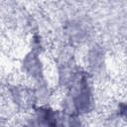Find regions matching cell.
I'll list each match as a JSON object with an SVG mask.
<instances>
[{
    "label": "cell",
    "instance_id": "obj_1",
    "mask_svg": "<svg viewBox=\"0 0 127 127\" xmlns=\"http://www.w3.org/2000/svg\"><path fill=\"white\" fill-rule=\"evenodd\" d=\"M21 68L28 77L37 83L44 81V66L38 53L31 51L26 54L23 58Z\"/></svg>",
    "mask_w": 127,
    "mask_h": 127
},
{
    "label": "cell",
    "instance_id": "obj_2",
    "mask_svg": "<svg viewBox=\"0 0 127 127\" xmlns=\"http://www.w3.org/2000/svg\"><path fill=\"white\" fill-rule=\"evenodd\" d=\"M103 63H104V55L102 50L93 47L88 53V64L92 68L98 69L102 67Z\"/></svg>",
    "mask_w": 127,
    "mask_h": 127
},
{
    "label": "cell",
    "instance_id": "obj_3",
    "mask_svg": "<svg viewBox=\"0 0 127 127\" xmlns=\"http://www.w3.org/2000/svg\"><path fill=\"white\" fill-rule=\"evenodd\" d=\"M31 47L33 48V52L38 53L41 52V50L43 49V40L41 38V36L39 35H34L33 38L31 39Z\"/></svg>",
    "mask_w": 127,
    "mask_h": 127
},
{
    "label": "cell",
    "instance_id": "obj_4",
    "mask_svg": "<svg viewBox=\"0 0 127 127\" xmlns=\"http://www.w3.org/2000/svg\"><path fill=\"white\" fill-rule=\"evenodd\" d=\"M65 127H85V126L75 115L74 116L67 115L66 121H65Z\"/></svg>",
    "mask_w": 127,
    "mask_h": 127
}]
</instances>
